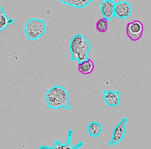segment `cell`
I'll use <instances>...</instances> for the list:
<instances>
[{
	"label": "cell",
	"mask_w": 151,
	"mask_h": 149,
	"mask_svg": "<svg viewBox=\"0 0 151 149\" xmlns=\"http://www.w3.org/2000/svg\"><path fill=\"white\" fill-rule=\"evenodd\" d=\"M45 98L49 108H64L66 110H70L71 108L68 92L63 86L57 85L51 88L45 93Z\"/></svg>",
	"instance_id": "cell-1"
},
{
	"label": "cell",
	"mask_w": 151,
	"mask_h": 149,
	"mask_svg": "<svg viewBox=\"0 0 151 149\" xmlns=\"http://www.w3.org/2000/svg\"><path fill=\"white\" fill-rule=\"evenodd\" d=\"M91 49V44L81 34H77L70 42V50L72 61H83L88 59V54Z\"/></svg>",
	"instance_id": "cell-2"
},
{
	"label": "cell",
	"mask_w": 151,
	"mask_h": 149,
	"mask_svg": "<svg viewBox=\"0 0 151 149\" xmlns=\"http://www.w3.org/2000/svg\"><path fill=\"white\" fill-rule=\"evenodd\" d=\"M46 24L44 20L31 18L26 22L24 33L28 39L35 40L40 38L45 33Z\"/></svg>",
	"instance_id": "cell-3"
},
{
	"label": "cell",
	"mask_w": 151,
	"mask_h": 149,
	"mask_svg": "<svg viewBox=\"0 0 151 149\" xmlns=\"http://www.w3.org/2000/svg\"><path fill=\"white\" fill-rule=\"evenodd\" d=\"M126 32L127 37L133 41L139 40L143 32V25L138 20H134L128 22L126 27Z\"/></svg>",
	"instance_id": "cell-4"
},
{
	"label": "cell",
	"mask_w": 151,
	"mask_h": 149,
	"mask_svg": "<svg viewBox=\"0 0 151 149\" xmlns=\"http://www.w3.org/2000/svg\"><path fill=\"white\" fill-rule=\"evenodd\" d=\"M73 130L70 129L68 131L67 133V140L65 144L61 143L58 140H55V146L54 147H50L47 145H41L40 147V149H78L80 147H82L84 144V142L83 141H80L78 144H77L74 146H72L71 145V140L73 135Z\"/></svg>",
	"instance_id": "cell-5"
},
{
	"label": "cell",
	"mask_w": 151,
	"mask_h": 149,
	"mask_svg": "<svg viewBox=\"0 0 151 149\" xmlns=\"http://www.w3.org/2000/svg\"><path fill=\"white\" fill-rule=\"evenodd\" d=\"M127 120L126 117H123L120 122L114 128L111 140L109 143L110 145H113L122 141L125 134Z\"/></svg>",
	"instance_id": "cell-6"
},
{
	"label": "cell",
	"mask_w": 151,
	"mask_h": 149,
	"mask_svg": "<svg viewBox=\"0 0 151 149\" xmlns=\"http://www.w3.org/2000/svg\"><path fill=\"white\" fill-rule=\"evenodd\" d=\"M132 14L130 4L126 1H122L115 4L114 16L120 19H127Z\"/></svg>",
	"instance_id": "cell-7"
},
{
	"label": "cell",
	"mask_w": 151,
	"mask_h": 149,
	"mask_svg": "<svg viewBox=\"0 0 151 149\" xmlns=\"http://www.w3.org/2000/svg\"><path fill=\"white\" fill-rule=\"evenodd\" d=\"M115 2L113 0H104L100 4V11L103 18L107 21L113 19L114 16Z\"/></svg>",
	"instance_id": "cell-8"
},
{
	"label": "cell",
	"mask_w": 151,
	"mask_h": 149,
	"mask_svg": "<svg viewBox=\"0 0 151 149\" xmlns=\"http://www.w3.org/2000/svg\"><path fill=\"white\" fill-rule=\"evenodd\" d=\"M104 100L105 103L109 106H116L119 104L120 93L118 90L107 91L103 90Z\"/></svg>",
	"instance_id": "cell-9"
},
{
	"label": "cell",
	"mask_w": 151,
	"mask_h": 149,
	"mask_svg": "<svg viewBox=\"0 0 151 149\" xmlns=\"http://www.w3.org/2000/svg\"><path fill=\"white\" fill-rule=\"evenodd\" d=\"M94 65L92 60L87 59L78 63V70L83 74H88L94 70Z\"/></svg>",
	"instance_id": "cell-10"
},
{
	"label": "cell",
	"mask_w": 151,
	"mask_h": 149,
	"mask_svg": "<svg viewBox=\"0 0 151 149\" xmlns=\"http://www.w3.org/2000/svg\"><path fill=\"white\" fill-rule=\"evenodd\" d=\"M103 129L100 124L97 122H92L87 127V131L89 135L96 137L102 132Z\"/></svg>",
	"instance_id": "cell-11"
},
{
	"label": "cell",
	"mask_w": 151,
	"mask_h": 149,
	"mask_svg": "<svg viewBox=\"0 0 151 149\" xmlns=\"http://www.w3.org/2000/svg\"><path fill=\"white\" fill-rule=\"evenodd\" d=\"M94 0H60V1L65 4L75 8H84L90 4Z\"/></svg>",
	"instance_id": "cell-12"
},
{
	"label": "cell",
	"mask_w": 151,
	"mask_h": 149,
	"mask_svg": "<svg viewBox=\"0 0 151 149\" xmlns=\"http://www.w3.org/2000/svg\"><path fill=\"white\" fill-rule=\"evenodd\" d=\"M13 22L14 20L11 18H8L5 15L3 8L0 7V30H4L7 25Z\"/></svg>",
	"instance_id": "cell-13"
},
{
	"label": "cell",
	"mask_w": 151,
	"mask_h": 149,
	"mask_svg": "<svg viewBox=\"0 0 151 149\" xmlns=\"http://www.w3.org/2000/svg\"><path fill=\"white\" fill-rule=\"evenodd\" d=\"M96 29L100 33H104L107 29V20L104 18L99 19L96 22Z\"/></svg>",
	"instance_id": "cell-14"
}]
</instances>
